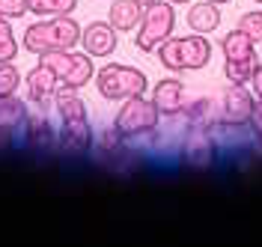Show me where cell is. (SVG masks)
Instances as JSON below:
<instances>
[{
	"mask_svg": "<svg viewBox=\"0 0 262 247\" xmlns=\"http://www.w3.org/2000/svg\"><path fill=\"white\" fill-rule=\"evenodd\" d=\"M212 3H217V6H224V3H229V0H212Z\"/></svg>",
	"mask_w": 262,
	"mask_h": 247,
	"instance_id": "cell-28",
	"label": "cell"
},
{
	"mask_svg": "<svg viewBox=\"0 0 262 247\" xmlns=\"http://www.w3.org/2000/svg\"><path fill=\"white\" fill-rule=\"evenodd\" d=\"M158 107L152 104V99H143V96H134V99H125L119 114L114 119V128L119 131L122 140H131V137H143V134H152L158 128Z\"/></svg>",
	"mask_w": 262,
	"mask_h": 247,
	"instance_id": "cell-6",
	"label": "cell"
},
{
	"mask_svg": "<svg viewBox=\"0 0 262 247\" xmlns=\"http://www.w3.org/2000/svg\"><path fill=\"white\" fill-rule=\"evenodd\" d=\"M238 30L245 36H250L256 45L262 42V9H250L245 15L238 18Z\"/></svg>",
	"mask_w": 262,
	"mask_h": 247,
	"instance_id": "cell-22",
	"label": "cell"
},
{
	"mask_svg": "<svg viewBox=\"0 0 262 247\" xmlns=\"http://www.w3.org/2000/svg\"><path fill=\"white\" fill-rule=\"evenodd\" d=\"M247 125L253 128V134L262 140V99L253 101V110H250V119H247Z\"/></svg>",
	"mask_w": 262,
	"mask_h": 247,
	"instance_id": "cell-25",
	"label": "cell"
},
{
	"mask_svg": "<svg viewBox=\"0 0 262 247\" xmlns=\"http://www.w3.org/2000/svg\"><path fill=\"white\" fill-rule=\"evenodd\" d=\"M250 83H253V93H256V99H262V63L256 66L253 78H250Z\"/></svg>",
	"mask_w": 262,
	"mask_h": 247,
	"instance_id": "cell-26",
	"label": "cell"
},
{
	"mask_svg": "<svg viewBox=\"0 0 262 247\" xmlns=\"http://www.w3.org/2000/svg\"><path fill=\"white\" fill-rule=\"evenodd\" d=\"M24 143L36 152H45L57 143V134L51 128V122L42 116V119H30L27 116V122H24Z\"/></svg>",
	"mask_w": 262,
	"mask_h": 247,
	"instance_id": "cell-17",
	"label": "cell"
},
{
	"mask_svg": "<svg viewBox=\"0 0 262 247\" xmlns=\"http://www.w3.org/2000/svg\"><path fill=\"white\" fill-rule=\"evenodd\" d=\"M152 104L158 107L161 116L176 119L182 114V107H185V83L179 78H164V81H158L155 89H152Z\"/></svg>",
	"mask_w": 262,
	"mask_h": 247,
	"instance_id": "cell-12",
	"label": "cell"
},
{
	"mask_svg": "<svg viewBox=\"0 0 262 247\" xmlns=\"http://www.w3.org/2000/svg\"><path fill=\"white\" fill-rule=\"evenodd\" d=\"M221 51H224L227 60H245V57H253L256 54V42L235 27L232 33H227L221 39Z\"/></svg>",
	"mask_w": 262,
	"mask_h": 247,
	"instance_id": "cell-18",
	"label": "cell"
},
{
	"mask_svg": "<svg viewBox=\"0 0 262 247\" xmlns=\"http://www.w3.org/2000/svg\"><path fill=\"white\" fill-rule=\"evenodd\" d=\"M158 63L167 72L179 75V72H194L203 69L212 60V42L203 33H191V36H167L161 45L155 48Z\"/></svg>",
	"mask_w": 262,
	"mask_h": 247,
	"instance_id": "cell-2",
	"label": "cell"
},
{
	"mask_svg": "<svg viewBox=\"0 0 262 247\" xmlns=\"http://www.w3.org/2000/svg\"><path fill=\"white\" fill-rule=\"evenodd\" d=\"M75 45H81V24L72 15L39 18L21 36V48L36 57L51 54V51H69Z\"/></svg>",
	"mask_w": 262,
	"mask_h": 247,
	"instance_id": "cell-1",
	"label": "cell"
},
{
	"mask_svg": "<svg viewBox=\"0 0 262 247\" xmlns=\"http://www.w3.org/2000/svg\"><path fill=\"white\" fill-rule=\"evenodd\" d=\"M18 83H24V78L18 75L15 63H0V96H15Z\"/></svg>",
	"mask_w": 262,
	"mask_h": 247,
	"instance_id": "cell-23",
	"label": "cell"
},
{
	"mask_svg": "<svg viewBox=\"0 0 262 247\" xmlns=\"http://www.w3.org/2000/svg\"><path fill=\"white\" fill-rule=\"evenodd\" d=\"M18 57V39L12 33V21L0 18V63H15Z\"/></svg>",
	"mask_w": 262,
	"mask_h": 247,
	"instance_id": "cell-21",
	"label": "cell"
},
{
	"mask_svg": "<svg viewBox=\"0 0 262 247\" xmlns=\"http://www.w3.org/2000/svg\"><path fill=\"white\" fill-rule=\"evenodd\" d=\"M217 143L212 137V128H188V137L182 143V161L194 170H206L214 164Z\"/></svg>",
	"mask_w": 262,
	"mask_h": 247,
	"instance_id": "cell-8",
	"label": "cell"
},
{
	"mask_svg": "<svg viewBox=\"0 0 262 247\" xmlns=\"http://www.w3.org/2000/svg\"><path fill=\"white\" fill-rule=\"evenodd\" d=\"M176 30V9L170 0H155L143 6V18L137 24V33H134V42L143 54H155V48L161 45L167 36H173Z\"/></svg>",
	"mask_w": 262,
	"mask_h": 247,
	"instance_id": "cell-5",
	"label": "cell"
},
{
	"mask_svg": "<svg viewBox=\"0 0 262 247\" xmlns=\"http://www.w3.org/2000/svg\"><path fill=\"white\" fill-rule=\"evenodd\" d=\"M27 12H30L27 0H0V18H6V21H18Z\"/></svg>",
	"mask_w": 262,
	"mask_h": 247,
	"instance_id": "cell-24",
	"label": "cell"
},
{
	"mask_svg": "<svg viewBox=\"0 0 262 247\" xmlns=\"http://www.w3.org/2000/svg\"><path fill=\"white\" fill-rule=\"evenodd\" d=\"M250 110H253V96L245 89V83H229L214 110L217 116L214 128H242L250 119Z\"/></svg>",
	"mask_w": 262,
	"mask_h": 247,
	"instance_id": "cell-7",
	"label": "cell"
},
{
	"mask_svg": "<svg viewBox=\"0 0 262 247\" xmlns=\"http://www.w3.org/2000/svg\"><path fill=\"white\" fill-rule=\"evenodd\" d=\"M96 86L98 96L107 101H125L134 96L146 93V75L134 66H122V63H107L96 72Z\"/></svg>",
	"mask_w": 262,
	"mask_h": 247,
	"instance_id": "cell-3",
	"label": "cell"
},
{
	"mask_svg": "<svg viewBox=\"0 0 262 247\" xmlns=\"http://www.w3.org/2000/svg\"><path fill=\"white\" fill-rule=\"evenodd\" d=\"M253 3H262V0H253Z\"/></svg>",
	"mask_w": 262,
	"mask_h": 247,
	"instance_id": "cell-30",
	"label": "cell"
},
{
	"mask_svg": "<svg viewBox=\"0 0 262 247\" xmlns=\"http://www.w3.org/2000/svg\"><path fill=\"white\" fill-rule=\"evenodd\" d=\"M170 3H173V6H182V3H191V0H170Z\"/></svg>",
	"mask_w": 262,
	"mask_h": 247,
	"instance_id": "cell-27",
	"label": "cell"
},
{
	"mask_svg": "<svg viewBox=\"0 0 262 247\" xmlns=\"http://www.w3.org/2000/svg\"><path fill=\"white\" fill-rule=\"evenodd\" d=\"M140 3H143V6H149V3H155V0H140Z\"/></svg>",
	"mask_w": 262,
	"mask_h": 247,
	"instance_id": "cell-29",
	"label": "cell"
},
{
	"mask_svg": "<svg viewBox=\"0 0 262 247\" xmlns=\"http://www.w3.org/2000/svg\"><path fill=\"white\" fill-rule=\"evenodd\" d=\"M140 18H143V3L140 0H114L111 9H107V21L114 24L116 33L137 30Z\"/></svg>",
	"mask_w": 262,
	"mask_h": 247,
	"instance_id": "cell-13",
	"label": "cell"
},
{
	"mask_svg": "<svg viewBox=\"0 0 262 247\" xmlns=\"http://www.w3.org/2000/svg\"><path fill=\"white\" fill-rule=\"evenodd\" d=\"M39 63H45V66L57 75V81L60 86L66 89H83L86 83L96 78V66H93V57L86 54V51H51V54H42L39 57Z\"/></svg>",
	"mask_w": 262,
	"mask_h": 247,
	"instance_id": "cell-4",
	"label": "cell"
},
{
	"mask_svg": "<svg viewBox=\"0 0 262 247\" xmlns=\"http://www.w3.org/2000/svg\"><path fill=\"white\" fill-rule=\"evenodd\" d=\"M60 134L57 143L66 155H83L93 149V128H90V116H75V119H60Z\"/></svg>",
	"mask_w": 262,
	"mask_h": 247,
	"instance_id": "cell-9",
	"label": "cell"
},
{
	"mask_svg": "<svg viewBox=\"0 0 262 247\" xmlns=\"http://www.w3.org/2000/svg\"><path fill=\"white\" fill-rule=\"evenodd\" d=\"M24 86H27V99H30L33 104H48V101H54V96H57L60 81H57V75H54L45 63H39V66H33L30 72L24 75Z\"/></svg>",
	"mask_w": 262,
	"mask_h": 247,
	"instance_id": "cell-11",
	"label": "cell"
},
{
	"mask_svg": "<svg viewBox=\"0 0 262 247\" xmlns=\"http://www.w3.org/2000/svg\"><path fill=\"white\" fill-rule=\"evenodd\" d=\"M256 66H259L256 54H253V57H245V60H227V63H224V75H227L229 83H247L253 78Z\"/></svg>",
	"mask_w": 262,
	"mask_h": 247,
	"instance_id": "cell-20",
	"label": "cell"
},
{
	"mask_svg": "<svg viewBox=\"0 0 262 247\" xmlns=\"http://www.w3.org/2000/svg\"><path fill=\"white\" fill-rule=\"evenodd\" d=\"M27 9L36 18H57L72 15L78 9V0H27Z\"/></svg>",
	"mask_w": 262,
	"mask_h": 247,
	"instance_id": "cell-19",
	"label": "cell"
},
{
	"mask_svg": "<svg viewBox=\"0 0 262 247\" xmlns=\"http://www.w3.org/2000/svg\"><path fill=\"white\" fill-rule=\"evenodd\" d=\"M188 27L194 30V33H212L217 30V24H221V9H217V3L212 0H203V3H191V9H188Z\"/></svg>",
	"mask_w": 262,
	"mask_h": 247,
	"instance_id": "cell-15",
	"label": "cell"
},
{
	"mask_svg": "<svg viewBox=\"0 0 262 247\" xmlns=\"http://www.w3.org/2000/svg\"><path fill=\"white\" fill-rule=\"evenodd\" d=\"M182 119H185V128H212L214 131V122H217V116H214V104L209 99H196V101H185V107H182Z\"/></svg>",
	"mask_w": 262,
	"mask_h": 247,
	"instance_id": "cell-16",
	"label": "cell"
},
{
	"mask_svg": "<svg viewBox=\"0 0 262 247\" xmlns=\"http://www.w3.org/2000/svg\"><path fill=\"white\" fill-rule=\"evenodd\" d=\"M27 122V104L15 96H0V134L24 131Z\"/></svg>",
	"mask_w": 262,
	"mask_h": 247,
	"instance_id": "cell-14",
	"label": "cell"
},
{
	"mask_svg": "<svg viewBox=\"0 0 262 247\" xmlns=\"http://www.w3.org/2000/svg\"><path fill=\"white\" fill-rule=\"evenodd\" d=\"M81 45L90 57H111L119 45V33L111 21H93L81 27Z\"/></svg>",
	"mask_w": 262,
	"mask_h": 247,
	"instance_id": "cell-10",
	"label": "cell"
}]
</instances>
